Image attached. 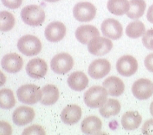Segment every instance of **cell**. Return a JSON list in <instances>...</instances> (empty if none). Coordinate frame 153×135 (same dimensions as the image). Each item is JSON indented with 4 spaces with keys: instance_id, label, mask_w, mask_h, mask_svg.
I'll return each mask as SVG.
<instances>
[{
    "instance_id": "6da1fadb",
    "label": "cell",
    "mask_w": 153,
    "mask_h": 135,
    "mask_svg": "<svg viewBox=\"0 0 153 135\" xmlns=\"http://www.w3.org/2000/svg\"><path fill=\"white\" fill-rule=\"evenodd\" d=\"M108 94V93L105 87L92 86L84 93V103L91 108L101 107L107 101Z\"/></svg>"
},
{
    "instance_id": "7a4b0ae2",
    "label": "cell",
    "mask_w": 153,
    "mask_h": 135,
    "mask_svg": "<svg viewBox=\"0 0 153 135\" xmlns=\"http://www.w3.org/2000/svg\"><path fill=\"white\" fill-rule=\"evenodd\" d=\"M16 94L19 101L22 104H35L41 100L42 91L37 85L28 84L19 87Z\"/></svg>"
},
{
    "instance_id": "3957f363",
    "label": "cell",
    "mask_w": 153,
    "mask_h": 135,
    "mask_svg": "<svg viewBox=\"0 0 153 135\" xmlns=\"http://www.w3.org/2000/svg\"><path fill=\"white\" fill-rule=\"evenodd\" d=\"M18 50L24 55H37L42 49L41 42L34 35H26L21 37L17 42Z\"/></svg>"
},
{
    "instance_id": "277c9868",
    "label": "cell",
    "mask_w": 153,
    "mask_h": 135,
    "mask_svg": "<svg viewBox=\"0 0 153 135\" xmlns=\"http://www.w3.org/2000/svg\"><path fill=\"white\" fill-rule=\"evenodd\" d=\"M21 18L28 26H39L45 20V12L40 6L30 5L22 9Z\"/></svg>"
},
{
    "instance_id": "5b68a950",
    "label": "cell",
    "mask_w": 153,
    "mask_h": 135,
    "mask_svg": "<svg viewBox=\"0 0 153 135\" xmlns=\"http://www.w3.org/2000/svg\"><path fill=\"white\" fill-rule=\"evenodd\" d=\"M74 66V59L68 53L62 52L53 58L51 61V69L59 74H65L69 72Z\"/></svg>"
},
{
    "instance_id": "8992f818",
    "label": "cell",
    "mask_w": 153,
    "mask_h": 135,
    "mask_svg": "<svg viewBox=\"0 0 153 135\" xmlns=\"http://www.w3.org/2000/svg\"><path fill=\"white\" fill-rule=\"evenodd\" d=\"M97 9L89 2H81L76 4L74 7L73 14L75 19L79 22H90L96 15Z\"/></svg>"
},
{
    "instance_id": "52a82bcc",
    "label": "cell",
    "mask_w": 153,
    "mask_h": 135,
    "mask_svg": "<svg viewBox=\"0 0 153 135\" xmlns=\"http://www.w3.org/2000/svg\"><path fill=\"white\" fill-rule=\"evenodd\" d=\"M113 48V43L108 38L96 37L88 44L89 52L93 55L102 56L111 52Z\"/></svg>"
},
{
    "instance_id": "ba28073f",
    "label": "cell",
    "mask_w": 153,
    "mask_h": 135,
    "mask_svg": "<svg viewBox=\"0 0 153 135\" xmlns=\"http://www.w3.org/2000/svg\"><path fill=\"white\" fill-rule=\"evenodd\" d=\"M131 91L137 99L146 100L152 96L153 83L146 78H140L133 83Z\"/></svg>"
},
{
    "instance_id": "9c48e42d",
    "label": "cell",
    "mask_w": 153,
    "mask_h": 135,
    "mask_svg": "<svg viewBox=\"0 0 153 135\" xmlns=\"http://www.w3.org/2000/svg\"><path fill=\"white\" fill-rule=\"evenodd\" d=\"M138 61L131 55H123L116 63V69L121 75L129 77L138 70Z\"/></svg>"
},
{
    "instance_id": "30bf717a",
    "label": "cell",
    "mask_w": 153,
    "mask_h": 135,
    "mask_svg": "<svg viewBox=\"0 0 153 135\" xmlns=\"http://www.w3.org/2000/svg\"><path fill=\"white\" fill-rule=\"evenodd\" d=\"M101 28L104 36L114 40L119 39L123 33V27L118 20L114 19H105L101 24Z\"/></svg>"
},
{
    "instance_id": "8fae6325",
    "label": "cell",
    "mask_w": 153,
    "mask_h": 135,
    "mask_svg": "<svg viewBox=\"0 0 153 135\" xmlns=\"http://www.w3.org/2000/svg\"><path fill=\"white\" fill-rule=\"evenodd\" d=\"M111 64L105 58H99L92 61L88 68V74L94 79H101L110 72Z\"/></svg>"
},
{
    "instance_id": "7c38bea8",
    "label": "cell",
    "mask_w": 153,
    "mask_h": 135,
    "mask_svg": "<svg viewBox=\"0 0 153 135\" xmlns=\"http://www.w3.org/2000/svg\"><path fill=\"white\" fill-rule=\"evenodd\" d=\"M35 117V111L28 106L17 107L13 114V121L17 126H24L30 124Z\"/></svg>"
},
{
    "instance_id": "4fadbf2b",
    "label": "cell",
    "mask_w": 153,
    "mask_h": 135,
    "mask_svg": "<svg viewBox=\"0 0 153 135\" xmlns=\"http://www.w3.org/2000/svg\"><path fill=\"white\" fill-rule=\"evenodd\" d=\"M66 26L60 22H51L45 28V37L51 42H58L65 37Z\"/></svg>"
},
{
    "instance_id": "5bb4252c",
    "label": "cell",
    "mask_w": 153,
    "mask_h": 135,
    "mask_svg": "<svg viewBox=\"0 0 153 135\" xmlns=\"http://www.w3.org/2000/svg\"><path fill=\"white\" fill-rule=\"evenodd\" d=\"M26 70L30 77L34 79H40L47 74V64L42 58H36L29 61Z\"/></svg>"
},
{
    "instance_id": "9a60e30c",
    "label": "cell",
    "mask_w": 153,
    "mask_h": 135,
    "mask_svg": "<svg viewBox=\"0 0 153 135\" xmlns=\"http://www.w3.org/2000/svg\"><path fill=\"white\" fill-rule=\"evenodd\" d=\"M1 63L4 70L11 74L20 72L23 66L22 57L16 53H10L4 55Z\"/></svg>"
},
{
    "instance_id": "2e32d148",
    "label": "cell",
    "mask_w": 153,
    "mask_h": 135,
    "mask_svg": "<svg viewBox=\"0 0 153 135\" xmlns=\"http://www.w3.org/2000/svg\"><path fill=\"white\" fill-rule=\"evenodd\" d=\"M82 111L77 104H70L64 108L60 114L62 121L68 125H73L81 118Z\"/></svg>"
},
{
    "instance_id": "e0dca14e",
    "label": "cell",
    "mask_w": 153,
    "mask_h": 135,
    "mask_svg": "<svg viewBox=\"0 0 153 135\" xmlns=\"http://www.w3.org/2000/svg\"><path fill=\"white\" fill-rule=\"evenodd\" d=\"M100 35L98 29L91 25H83L79 26L75 31L76 39L84 45L88 44L91 40Z\"/></svg>"
},
{
    "instance_id": "ac0fdd59",
    "label": "cell",
    "mask_w": 153,
    "mask_h": 135,
    "mask_svg": "<svg viewBox=\"0 0 153 135\" xmlns=\"http://www.w3.org/2000/svg\"><path fill=\"white\" fill-rule=\"evenodd\" d=\"M103 86L111 96H120L125 91V84L122 80L116 76H111L106 78L103 82Z\"/></svg>"
},
{
    "instance_id": "d6986e66",
    "label": "cell",
    "mask_w": 153,
    "mask_h": 135,
    "mask_svg": "<svg viewBox=\"0 0 153 135\" xmlns=\"http://www.w3.org/2000/svg\"><path fill=\"white\" fill-rule=\"evenodd\" d=\"M89 80L87 75L82 72H74L71 73L67 78V84L72 90L82 91L88 87Z\"/></svg>"
},
{
    "instance_id": "ffe728a7",
    "label": "cell",
    "mask_w": 153,
    "mask_h": 135,
    "mask_svg": "<svg viewBox=\"0 0 153 135\" xmlns=\"http://www.w3.org/2000/svg\"><path fill=\"white\" fill-rule=\"evenodd\" d=\"M142 116L136 111H129L125 112L121 119V125L127 131H133L140 126Z\"/></svg>"
},
{
    "instance_id": "44dd1931",
    "label": "cell",
    "mask_w": 153,
    "mask_h": 135,
    "mask_svg": "<svg viewBox=\"0 0 153 135\" xmlns=\"http://www.w3.org/2000/svg\"><path fill=\"white\" fill-rule=\"evenodd\" d=\"M42 98L40 103L43 105H53L59 99L60 92L56 86L53 85H47L41 89Z\"/></svg>"
},
{
    "instance_id": "7402d4cb",
    "label": "cell",
    "mask_w": 153,
    "mask_h": 135,
    "mask_svg": "<svg viewBox=\"0 0 153 135\" xmlns=\"http://www.w3.org/2000/svg\"><path fill=\"white\" fill-rule=\"evenodd\" d=\"M81 131L85 134H97L102 128V122L97 116L87 117L83 120L80 124Z\"/></svg>"
},
{
    "instance_id": "603a6c76",
    "label": "cell",
    "mask_w": 153,
    "mask_h": 135,
    "mask_svg": "<svg viewBox=\"0 0 153 135\" xmlns=\"http://www.w3.org/2000/svg\"><path fill=\"white\" fill-rule=\"evenodd\" d=\"M121 104L118 100L110 98L107 100L104 105L101 106L99 109L101 115L105 118H108L112 116L118 115L121 111Z\"/></svg>"
},
{
    "instance_id": "cb8c5ba5",
    "label": "cell",
    "mask_w": 153,
    "mask_h": 135,
    "mask_svg": "<svg viewBox=\"0 0 153 135\" xmlns=\"http://www.w3.org/2000/svg\"><path fill=\"white\" fill-rule=\"evenodd\" d=\"M107 7L111 14L115 15H123L127 14L130 5L128 0H108Z\"/></svg>"
},
{
    "instance_id": "d4e9b609",
    "label": "cell",
    "mask_w": 153,
    "mask_h": 135,
    "mask_svg": "<svg viewBox=\"0 0 153 135\" xmlns=\"http://www.w3.org/2000/svg\"><path fill=\"white\" fill-rule=\"evenodd\" d=\"M130 8L127 12L129 19H138L144 15L146 9V2L145 0H130Z\"/></svg>"
},
{
    "instance_id": "484cf974",
    "label": "cell",
    "mask_w": 153,
    "mask_h": 135,
    "mask_svg": "<svg viewBox=\"0 0 153 135\" xmlns=\"http://www.w3.org/2000/svg\"><path fill=\"white\" fill-rule=\"evenodd\" d=\"M125 32L128 37L131 39H138L146 32V26L141 21H133L128 25Z\"/></svg>"
},
{
    "instance_id": "4316f807",
    "label": "cell",
    "mask_w": 153,
    "mask_h": 135,
    "mask_svg": "<svg viewBox=\"0 0 153 135\" xmlns=\"http://www.w3.org/2000/svg\"><path fill=\"white\" fill-rule=\"evenodd\" d=\"M16 98L11 89L3 88L0 91V106L3 109H11L16 105Z\"/></svg>"
},
{
    "instance_id": "83f0119b",
    "label": "cell",
    "mask_w": 153,
    "mask_h": 135,
    "mask_svg": "<svg viewBox=\"0 0 153 135\" xmlns=\"http://www.w3.org/2000/svg\"><path fill=\"white\" fill-rule=\"evenodd\" d=\"M16 24L14 15L7 11L0 12V29L2 31H8L13 29Z\"/></svg>"
},
{
    "instance_id": "f1b7e54d",
    "label": "cell",
    "mask_w": 153,
    "mask_h": 135,
    "mask_svg": "<svg viewBox=\"0 0 153 135\" xmlns=\"http://www.w3.org/2000/svg\"><path fill=\"white\" fill-rule=\"evenodd\" d=\"M142 43L149 50H153V29H149L142 36Z\"/></svg>"
},
{
    "instance_id": "f546056e",
    "label": "cell",
    "mask_w": 153,
    "mask_h": 135,
    "mask_svg": "<svg viewBox=\"0 0 153 135\" xmlns=\"http://www.w3.org/2000/svg\"><path fill=\"white\" fill-rule=\"evenodd\" d=\"M45 131L41 126L34 124V125L30 126L29 128H26L23 131L22 134H45Z\"/></svg>"
},
{
    "instance_id": "4dcf8cb0",
    "label": "cell",
    "mask_w": 153,
    "mask_h": 135,
    "mask_svg": "<svg viewBox=\"0 0 153 135\" xmlns=\"http://www.w3.org/2000/svg\"><path fill=\"white\" fill-rule=\"evenodd\" d=\"M2 2L4 6L11 9H16L20 7L22 0H2Z\"/></svg>"
},
{
    "instance_id": "1f68e13d",
    "label": "cell",
    "mask_w": 153,
    "mask_h": 135,
    "mask_svg": "<svg viewBox=\"0 0 153 135\" xmlns=\"http://www.w3.org/2000/svg\"><path fill=\"white\" fill-rule=\"evenodd\" d=\"M142 133L146 135H153V119H149L144 123Z\"/></svg>"
},
{
    "instance_id": "d6a6232c",
    "label": "cell",
    "mask_w": 153,
    "mask_h": 135,
    "mask_svg": "<svg viewBox=\"0 0 153 135\" xmlns=\"http://www.w3.org/2000/svg\"><path fill=\"white\" fill-rule=\"evenodd\" d=\"M145 66L148 71L153 73V53L149 54L146 56L145 59Z\"/></svg>"
},
{
    "instance_id": "836d02e7",
    "label": "cell",
    "mask_w": 153,
    "mask_h": 135,
    "mask_svg": "<svg viewBox=\"0 0 153 135\" xmlns=\"http://www.w3.org/2000/svg\"><path fill=\"white\" fill-rule=\"evenodd\" d=\"M146 18L147 20L149 22H151L152 24H153V5H152L147 12V15H146Z\"/></svg>"
},
{
    "instance_id": "e575fe53",
    "label": "cell",
    "mask_w": 153,
    "mask_h": 135,
    "mask_svg": "<svg viewBox=\"0 0 153 135\" xmlns=\"http://www.w3.org/2000/svg\"><path fill=\"white\" fill-rule=\"evenodd\" d=\"M150 113H151L152 116L153 117V101L150 104Z\"/></svg>"
},
{
    "instance_id": "d590c367",
    "label": "cell",
    "mask_w": 153,
    "mask_h": 135,
    "mask_svg": "<svg viewBox=\"0 0 153 135\" xmlns=\"http://www.w3.org/2000/svg\"><path fill=\"white\" fill-rule=\"evenodd\" d=\"M46 2H56L58 1H60V0H44Z\"/></svg>"
}]
</instances>
